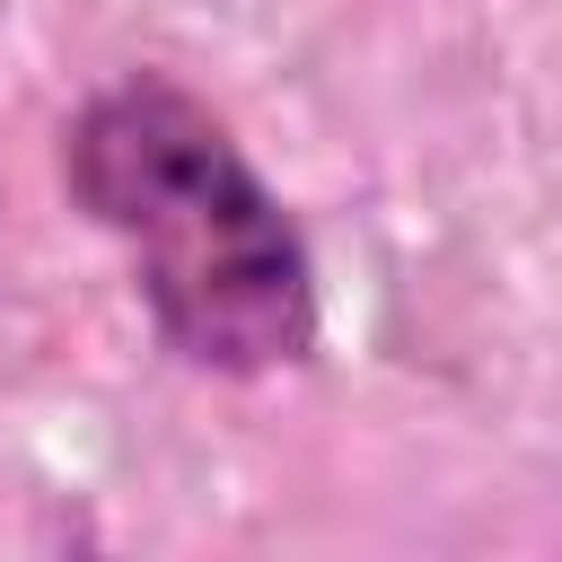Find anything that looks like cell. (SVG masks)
I'll return each mask as SVG.
<instances>
[{
  "label": "cell",
  "mask_w": 562,
  "mask_h": 562,
  "mask_svg": "<svg viewBox=\"0 0 562 562\" xmlns=\"http://www.w3.org/2000/svg\"><path fill=\"white\" fill-rule=\"evenodd\" d=\"M61 193L132 255L158 342L202 378L307 369L316 255L237 132L167 70H123L61 123Z\"/></svg>",
  "instance_id": "6da1fadb"
}]
</instances>
